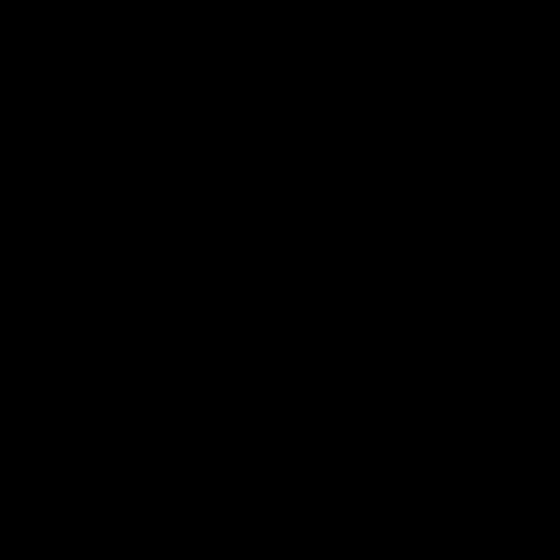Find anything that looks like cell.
Listing matches in <instances>:
<instances>
[]
</instances>
